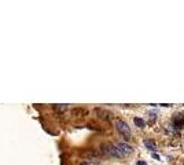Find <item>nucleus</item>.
Listing matches in <instances>:
<instances>
[{
	"label": "nucleus",
	"instance_id": "6e6552de",
	"mask_svg": "<svg viewBox=\"0 0 184 165\" xmlns=\"http://www.w3.org/2000/svg\"><path fill=\"white\" fill-rule=\"evenodd\" d=\"M52 107H54L56 112H65V110L68 109V105H54Z\"/></svg>",
	"mask_w": 184,
	"mask_h": 165
},
{
	"label": "nucleus",
	"instance_id": "9d476101",
	"mask_svg": "<svg viewBox=\"0 0 184 165\" xmlns=\"http://www.w3.org/2000/svg\"><path fill=\"white\" fill-rule=\"evenodd\" d=\"M73 114H87V110H84V109H74L73 110Z\"/></svg>",
	"mask_w": 184,
	"mask_h": 165
},
{
	"label": "nucleus",
	"instance_id": "1a4fd4ad",
	"mask_svg": "<svg viewBox=\"0 0 184 165\" xmlns=\"http://www.w3.org/2000/svg\"><path fill=\"white\" fill-rule=\"evenodd\" d=\"M147 116H148V118H150V123H154V121H155V118H157V114H155L154 112H148Z\"/></svg>",
	"mask_w": 184,
	"mask_h": 165
},
{
	"label": "nucleus",
	"instance_id": "9b49d317",
	"mask_svg": "<svg viewBox=\"0 0 184 165\" xmlns=\"http://www.w3.org/2000/svg\"><path fill=\"white\" fill-rule=\"evenodd\" d=\"M151 157H153L154 160H159V156H158L157 153H153V154H151Z\"/></svg>",
	"mask_w": 184,
	"mask_h": 165
},
{
	"label": "nucleus",
	"instance_id": "f8f14e48",
	"mask_svg": "<svg viewBox=\"0 0 184 165\" xmlns=\"http://www.w3.org/2000/svg\"><path fill=\"white\" fill-rule=\"evenodd\" d=\"M136 165H147V162H144V161H137Z\"/></svg>",
	"mask_w": 184,
	"mask_h": 165
},
{
	"label": "nucleus",
	"instance_id": "20e7f679",
	"mask_svg": "<svg viewBox=\"0 0 184 165\" xmlns=\"http://www.w3.org/2000/svg\"><path fill=\"white\" fill-rule=\"evenodd\" d=\"M172 121H173L175 128H181V127L184 125V116L181 114V113H177V114H175V116H173Z\"/></svg>",
	"mask_w": 184,
	"mask_h": 165
},
{
	"label": "nucleus",
	"instance_id": "f257e3e1",
	"mask_svg": "<svg viewBox=\"0 0 184 165\" xmlns=\"http://www.w3.org/2000/svg\"><path fill=\"white\" fill-rule=\"evenodd\" d=\"M102 153L106 154V156H110V157H117V158H122V154L120 153V150L117 149V146H114L113 143H102Z\"/></svg>",
	"mask_w": 184,
	"mask_h": 165
},
{
	"label": "nucleus",
	"instance_id": "39448f33",
	"mask_svg": "<svg viewBox=\"0 0 184 165\" xmlns=\"http://www.w3.org/2000/svg\"><path fill=\"white\" fill-rule=\"evenodd\" d=\"M95 113L98 114L99 118H102V120H104V121L111 118V114H110L107 110H103V109H95Z\"/></svg>",
	"mask_w": 184,
	"mask_h": 165
},
{
	"label": "nucleus",
	"instance_id": "7ed1b4c3",
	"mask_svg": "<svg viewBox=\"0 0 184 165\" xmlns=\"http://www.w3.org/2000/svg\"><path fill=\"white\" fill-rule=\"evenodd\" d=\"M117 149L120 150V153H121L122 156H129V154H132L133 153V149H132V146H129L128 143H124V142H120L116 144Z\"/></svg>",
	"mask_w": 184,
	"mask_h": 165
},
{
	"label": "nucleus",
	"instance_id": "423d86ee",
	"mask_svg": "<svg viewBox=\"0 0 184 165\" xmlns=\"http://www.w3.org/2000/svg\"><path fill=\"white\" fill-rule=\"evenodd\" d=\"M143 144L148 149V150H151V152H155V150H157V144H155V142L150 140V139H144Z\"/></svg>",
	"mask_w": 184,
	"mask_h": 165
},
{
	"label": "nucleus",
	"instance_id": "0eeeda50",
	"mask_svg": "<svg viewBox=\"0 0 184 165\" xmlns=\"http://www.w3.org/2000/svg\"><path fill=\"white\" fill-rule=\"evenodd\" d=\"M133 123H135V125L136 127H139V128H144V127H146L144 120H142V118H139V117H135V118H133Z\"/></svg>",
	"mask_w": 184,
	"mask_h": 165
},
{
	"label": "nucleus",
	"instance_id": "f03ea898",
	"mask_svg": "<svg viewBox=\"0 0 184 165\" xmlns=\"http://www.w3.org/2000/svg\"><path fill=\"white\" fill-rule=\"evenodd\" d=\"M116 128H117V131H118V132H120V134H121L125 139H129L130 138V128L128 127V124H126L125 121L116 120Z\"/></svg>",
	"mask_w": 184,
	"mask_h": 165
}]
</instances>
